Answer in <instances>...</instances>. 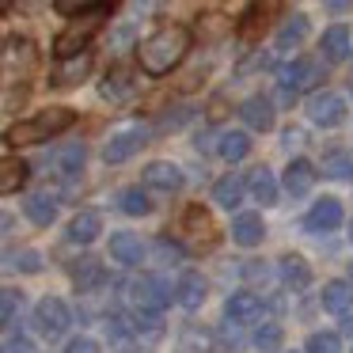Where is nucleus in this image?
<instances>
[{"label": "nucleus", "mask_w": 353, "mask_h": 353, "mask_svg": "<svg viewBox=\"0 0 353 353\" xmlns=\"http://www.w3.org/2000/svg\"><path fill=\"white\" fill-rule=\"evenodd\" d=\"M61 16H77V12H92V8H110L114 0H54Z\"/></svg>", "instance_id": "obj_39"}, {"label": "nucleus", "mask_w": 353, "mask_h": 353, "mask_svg": "<svg viewBox=\"0 0 353 353\" xmlns=\"http://www.w3.org/2000/svg\"><path fill=\"white\" fill-rule=\"evenodd\" d=\"M270 65V54H254V57H247V61H239V77H247V72H254V69H266Z\"/></svg>", "instance_id": "obj_42"}, {"label": "nucleus", "mask_w": 353, "mask_h": 353, "mask_svg": "<svg viewBox=\"0 0 353 353\" xmlns=\"http://www.w3.org/2000/svg\"><path fill=\"white\" fill-rule=\"evenodd\" d=\"M72 122H77V110H69V107H46V110H39L34 118H23V122L8 125V130H4V145H12V148L42 145V141H54L57 133H65Z\"/></svg>", "instance_id": "obj_2"}, {"label": "nucleus", "mask_w": 353, "mask_h": 353, "mask_svg": "<svg viewBox=\"0 0 353 353\" xmlns=\"http://www.w3.org/2000/svg\"><path fill=\"white\" fill-rule=\"evenodd\" d=\"M224 315H228V323H254L262 315V300L254 296V292H232L228 304H224Z\"/></svg>", "instance_id": "obj_18"}, {"label": "nucleus", "mask_w": 353, "mask_h": 353, "mask_svg": "<svg viewBox=\"0 0 353 353\" xmlns=\"http://www.w3.org/2000/svg\"><path fill=\"white\" fill-rule=\"evenodd\" d=\"M323 175H327V179H353V156L350 152L323 156Z\"/></svg>", "instance_id": "obj_35"}, {"label": "nucleus", "mask_w": 353, "mask_h": 353, "mask_svg": "<svg viewBox=\"0 0 353 353\" xmlns=\"http://www.w3.org/2000/svg\"><path fill=\"white\" fill-rule=\"evenodd\" d=\"M323 57H327V61H345V57H350V31H345L342 23L338 27H330V31H323Z\"/></svg>", "instance_id": "obj_30"}, {"label": "nucleus", "mask_w": 353, "mask_h": 353, "mask_svg": "<svg viewBox=\"0 0 353 353\" xmlns=\"http://www.w3.org/2000/svg\"><path fill=\"white\" fill-rule=\"evenodd\" d=\"M323 312L330 315H345L353 307V285L350 281H327L323 285Z\"/></svg>", "instance_id": "obj_24"}, {"label": "nucleus", "mask_w": 353, "mask_h": 353, "mask_svg": "<svg viewBox=\"0 0 353 353\" xmlns=\"http://www.w3.org/2000/svg\"><path fill=\"white\" fill-rule=\"evenodd\" d=\"M99 95L107 103H114V107H122V103H130L133 95H137V77L118 65V69H110L107 77L99 80Z\"/></svg>", "instance_id": "obj_11"}, {"label": "nucleus", "mask_w": 353, "mask_h": 353, "mask_svg": "<svg viewBox=\"0 0 353 353\" xmlns=\"http://www.w3.org/2000/svg\"><path fill=\"white\" fill-rule=\"evenodd\" d=\"M0 353H34V345H31V338H23V334H19V338H12V342L4 345Z\"/></svg>", "instance_id": "obj_43"}, {"label": "nucleus", "mask_w": 353, "mask_h": 353, "mask_svg": "<svg viewBox=\"0 0 353 353\" xmlns=\"http://www.w3.org/2000/svg\"><path fill=\"white\" fill-rule=\"evenodd\" d=\"M186 54H190V31L179 27V23H168V27H160V31H152L137 46V65L148 77H168L171 69L183 65Z\"/></svg>", "instance_id": "obj_1"}, {"label": "nucleus", "mask_w": 353, "mask_h": 353, "mask_svg": "<svg viewBox=\"0 0 353 353\" xmlns=\"http://www.w3.org/2000/svg\"><path fill=\"white\" fill-rule=\"evenodd\" d=\"M243 194H247V183L239 175H224V179H216V186H213V201L221 209H239L243 205Z\"/></svg>", "instance_id": "obj_27"}, {"label": "nucleus", "mask_w": 353, "mask_h": 353, "mask_svg": "<svg viewBox=\"0 0 353 353\" xmlns=\"http://www.w3.org/2000/svg\"><path fill=\"white\" fill-rule=\"evenodd\" d=\"M23 213L31 224H39V228H50V224L57 221V201L50 198V194H31V198L23 201Z\"/></svg>", "instance_id": "obj_28"}, {"label": "nucleus", "mask_w": 353, "mask_h": 353, "mask_svg": "<svg viewBox=\"0 0 353 353\" xmlns=\"http://www.w3.org/2000/svg\"><path fill=\"white\" fill-rule=\"evenodd\" d=\"M239 118L247 122V130H274V103L266 99V95H251V99H243V107H239Z\"/></svg>", "instance_id": "obj_16"}, {"label": "nucleus", "mask_w": 353, "mask_h": 353, "mask_svg": "<svg viewBox=\"0 0 353 353\" xmlns=\"http://www.w3.org/2000/svg\"><path fill=\"white\" fill-rule=\"evenodd\" d=\"M69 323H72V312L61 296H42L39 300V307H34V327H39L42 338H50V342L65 338Z\"/></svg>", "instance_id": "obj_6"}, {"label": "nucleus", "mask_w": 353, "mask_h": 353, "mask_svg": "<svg viewBox=\"0 0 353 353\" xmlns=\"http://www.w3.org/2000/svg\"><path fill=\"white\" fill-rule=\"evenodd\" d=\"M186 118H190V110H175V114H163V118H160V130H175V125H183Z\"/></svg>", "instance_id": "obj_46"}, {"label": "nucleus", "mask_w": 353, "mask_h": 353, "mask_svg": "<svg viewBox=\"0 0 353 353\" xmlns=\"http://www.w3.org/2000/svg\"><path fill=\"white\" fill-rule=\"evenodd\" d=\"M103 232V216L92 213V209H84V213H77L69 221V239L72 243H92V239H99Z\"/></svg>", "instance_id": "obj_29"}, {"label": "nucleus", "mask_w": 353, "mask_h": 353, "mask_svg": "<svg viewBox=\"0 0 353 353\" xmlns=\"http://www.w3.org/2000/svg\"><path fill=\"white\" fill-rule=\"evenodd\" d=\"M277 274H281L285 289H292V292H304L307 285H312V266H307L300 254H285V259L277 262Z\"/></svg>", "instance_id": "obj_20"}, {"label": "nucleus", "mask_w": 353, "mask_h": 353, "mask_svg": "<svg viewBox=\"0 0 353 353\" xmlns=\"http://www.w3.org/2000/svg\"><path fill=\"white\" fill-rule=\"evenodd\" d=\"M107 12H110V8L77 12V16H72V23L54 39V54H57V57H72V54H80V50H88V46H92V39L99 34V27H103V19H107Z\"/></svg>", "instance_id": "obj_4"}, {"label": "nucleus", "mask_w": 353, "mask_h": 353, "mask_svg": "<svg viewBox=\"0 0 353 353\" xmlns=\"http://www.w3.org/2000/svg\"><path fill=\"white\" fill-rule=\"evenodd\" d=\"M148 137H152V130H148L145 122L122 125V130H114V133H110V141L103 145V160H107V163H125L130 156H137L141 148L148 145Z\"/></svg>", "instance_id": "obj_5"}, {"label": "nucleus", "mask_w": 353, "mask_h": 353, "mask_svg": "<svg viewBox=\"0 0 353 353\" xmlns=\"http://www.w3.org/2000/svg\"><path fill=\"white\" fill-rule=\"evenodd\" d=\"M156 251H160L163 259H183V247L171 243V239H156Z\"/></svg>", "instance_id": "obj_45"}, {"label": "nucleus", "mask_w": 353, "mask_h": 353, "mask_svg": "<svg viewBox=\"0 0 353 353\" xmlns=\"http://www.w3.org/2000/svg\"><path fill=\"white\" fill-rule=\"evenodd\" d=\"M65 353H99V345H95L92 338H72Z\"/></svg>", "instance_id": "obj_44"}, {"label": "nucleus", "mask_w": 353, "mask_h": 353, "mask_svg": "<svg viewBox=\"0 0 353 353\" xmlns=\"http://www.w3.org/2000/svg\"><path fill=\"white\" fill-rule=\"evenodd\" d=\"M103 281H107V270L99 266V259H77L72 262V285H77L80 292L99 289Z\"/></svg>", "instance_id": "obj_26"}, {"label": "nucleus", "mask_w": 353, "mask_h": 353, "mask_svg": "<svg viewBox=\"0 0 353 353\" xmlns=\"http://www.w3.org/2000/svg\"><path fill=\"white\" fill-rule=\"evenodd\" d=\"M307 31H312V23H307V16H304V12L289 16V19L281 23V31H277V50H281V54H292L296 46H304Z\"/></svg>", "instance_id": "obj_22"}, {"label": "nucleus", "mask_w": 353, "mask_h": 353, "mask_svg": "<svg viewBox=\"0 0 353 353\" xmlns=\"http://www.w3.org/2000/svg\"><path fill=\"white\" fill-rule=\"evenodd\" d=\"M183 236H186V243H190L194 251H209V247L216 243V224H213V216H209L205 205H186Z\"/></svg>", "instance_id": "obj_7"}, {"label": "nucleus", "mask_w": 353, "mask_h": 353, "mask_svg": "<svg viewBox=\"0 0 353 353\" xmlns=\"http://www.w3.org/2000/svg\"><path fill=\"white\" fill-rule=\"evenodd\" d=\"M315 175H319V171H315L307 160H292L289 168H285V190H289L292 198H304V194H312Z\"/></svg>", "instance_id": "obj_21"}, {"label": "nucleus", "mask_w": 353, "mask_h": 353, "mask_svg": "<svg viewBox=\"0 0 353 353\" xmlns=\"http://www.w3.org/2000/svg\"><path fill=\"white\" fill-rule=\"evenodd\" d=\"M205 296H209L205 277H201L198 270H186V274L179 277V285H175V300L186 307V312H198V307L205 304Z\"/></svg>", "instance_id": "obj_15"}, {"label": "nucleus", "mask_w": 353, "mask_h": 353, "mask_svg": "<svg viewBox=\"0 0 353 353\" xmlns=\"http://www.w3.org/2000/svg\"><path fill=\"white\" fill-rule=\"evenodd\" d=\"M118 209H122L125 216H148L152 213V201H148V194L141 190V186H125V190L118 194Z\"/></svg>", "instance_id": "obj_33"}, {"label": "nucleus", "mask_w": 353, "mask_h": 353, "mask_svg": "<svg viewBox=\"0 0 353 353\" xmlns=\"http://www.w3.org/2000/svg\"><path fill=\"white\" fill-rule=\"evenodd\" d=\"M130 300L133 307H148V312H163L171 300L168 285L160 281V277H137V281H130Z\"/></svg>", "instance_id": "obj_9"}, {"label": "nucleus", "mask_w": 353, "mask_h": 353, "mask_svg": "<svg viewBox=\"0 0 353 353\" xmlns=\"http://www.w3.org/2000/svg\"><path fill=\"white\" fill-rule=\"evenodd\" d=\"M350 285H353V262H350Z\"/></svg>", "instance_id": "obj_50"}, {"label": "nucleus", "mask_w": 353, "mask_h": 353, "mask_svg": "<svg viewBox=\"0 0 353 353\" xmlns=\"http://www.w3.org/2000/svg\"><path fill=\"white\" fill-rule=\"evenodd\" d=\"M304 353H342V342H338L334 330H315V334L307 338Z\"/></svg>", "instance_id": "obj_36"}, {"label": "nucleus", "mask_w": 353, "mask_h": 353, "mask_svg": "<svg viewBox=\"0 0 353 353\" xmlns=\"http://www.w3.org/2000/svg\"><path fill=\"white\" fill-rule=\"evenodd\" d=\"M281 327H277V323H262L259 327V334H254V345H259L262 353H277L281 350Z\"/></svg>", "instance_id": "obj_37"}, {"label": "nucleus", "mask_w": 353, "mask_h": 353, "mask_svg": "<svg viewBox=\"0 0 353 353\" xmlns=\"http://www.w3.org/2000/svg\"><path fill=\"white\" fill-rule=\"evenodd\" d=\"M84 160H88V148L80 145H65L61 152L54 156V163H57V175H65V179H72V175H80L84 171Z\"/></svg>", "instance_id": "obj_32"}, {"label": "nucleus", "mask_w": 353, "mask_h": 353, "mask_svg": "<svg viewBox=\"0 0 353 353\" xmlns=\"http://www.w3.org/2000/svg\"><path fill=\"white\" fill-rule=\"evenodd\" d=\"M8 262H12V270H19V274H39L42 270V254L39 251H16Z\"/></svg>", "instance_id": "obj_40"}, {"label": "nucleus", "mask_w": 353, "mask_h": 353, "mask_svg": "<svg viewBox=\"0 0 353 353\" xmlns=\"http://www.w3.org/2000/svg\"><path fill=\"white\" fill-rule=\"evenodd\" d=\"M175 353H213V334H209L205 327H183V334H179V345Z\"/></svg>", "instance_id": "obj_31"}, {"label": "nucleus", "mask_w": 353, "mask_h": 353, "mask_svg": "<svg viewBox=\"0 0 353 353\" xmlns=\"http://www.w3.org/2000/svg\"><path fill=\"white\" fill-rule=\"evenodd\" d=\"M130 42H133V23H122L114 34H110V50H114V54H122Z\"/></svg>", "instance_id": "obj_41"}, {"label": "nucleus", "mask_w": 353, "mask_h": 353, "mask_svg": "<svg viewBox=\"0 0 353 353\" xmlns=\"http://www.w3.org/2000/svg\"><path fill=\"white\" fill-rule=\"evenodd\" d=\"M315 77H319V69H315V61H307V57H296V61L277 69V84H281L285 95H296V92H304V88H312Z\"/></svg>", "instance_id": "obj_10"}, {"label": "nucleus", "mask_w": 353, "mask_h": 353, "mask_svg": "<svg viewBox=\"0 0 353 353\" xmlns=\"http://www.w3.org/2000/svg\"><path fill=\"white\" fill-rule=\"evenodd\" d=\"M39 69V50L31 39L23 34H12L4 46H0V88H19L34 77Z\"/></svg>", "instance_id": "obj_3"}, {"label": "nucleus", "mask_w": 353, "mask_h": 353, "mask_svg": "<svg viewBox=\"0 0 353 353\" xmlns=\"http://www.w3.org/2000/svg\"><path fill=\"white\" fill-rule=\"evenodd\" d=\"M110 259L133 270V266H141V259H145V243H141L133 232H114V236H110Z\"/></svg>", "instance_id": "obj_17"}, {"label": "nucleus", "mask_w": 353, "mask_h": 353, "mask_svg": "<svg viewBox=\"0 0 353 353\" xmlns=\"http://www.w3.org/2000/svg\"><path fill=\"white\" fill-rule=\"evenodd\" d=\"M12 224H16V221H12V213H0V236H8Z\"/></svg>", "instance_id": "obj_47"}, {"label": "nucleus", "mask_w": 353, "mask_h": 353, "mask_svg": "<svg viewBox=\"0 0 353 353\" xmlns=\"http://www.w3.org/2000/svg\"><path fill=\"white\" fill-rule=\"evenodd\" d=\"M350 239H353V221H350Z\"/></svg>", "instance_id": "obj_51"}, {"label": "nucleus", "mask_w": 353, "mask_h": 353, "mask_svg": "<svg viewBox=\"0 0 353 353\" xmlns=\"http://www.w3.org/2000/svg\"><path fill=\"white\" fill-rule=\"evenodd\" d=\"M186 183V175L175 168L171 160H152L145 168V186H152V190H163V194H179Z\"/></svg>", "instance_id": "obj_13"}, {"label": "nucleus", "mask_w": 353, "mask_h": 353, "mask_svg": "<svg viewBox=\"0 0 353 353\" xmlns=\"http://www.w3.org/2000/svg\"><path fill=\"white\" fill-rule=\"evenodd\" d=\"M19 304H23V296H19L16 289H0V327H8V323L16 319Z\"/></svg>", "instance_id": "obj_38"}, {"label": "nucleus", "mask_w": 353, "mask_h": 353, "mask_svg": "<svg viewBox=\"0 0 353 353\" xmlns=\"http://www.w3.org/2000/svg\"><path fill=\"white\" fill-rule=\"evenodd\" d=\"M27 175H31V168H27L19 156H0V194H16L23 190Z\"/></svg>", "instance_id": "obj_25"}, {"label": "nucleus", "mask_w": 353, "mask_h": 353, "mask_svg": "<svg viewBox=\"0 0 353 353\" xmlns=\"http://www.w3.org/2000/svg\"><path fill=\"white\" fill-rule=\"evenodd\" d=\"M216 152H221L228 163H236V160H243V156L251 152V137L239 133V130H232V133H224V137L216 141Z\"/></svg>", "instance_id": "obj_34"}, {"label": "nucleus", "mask_w": 353, "mask_h": 353, "mask_svg": "<svg viewBox=\"0 0 353 353\" xmlns=\"http://www.w3.org/2000/svg\"><path fill=\"white\" fill-rule=\"evenodd\" d=\"M57 69H54V77H50V84L54 88H77L80 80H88V72H92V54L88 50H80V54H72V57H57Z\"/></svg>", "instance_id": "obj_12"}, {"label": "nucleus", "mask_w": 353, "mask_h": 353, "mask_svg": "<svg viewBox=\"0 0 353 353\" xmlns=\"http://www.w3.org/2000/svg\"><path fill=\"white\" fill-rule=\"evenodd\" d=\"M243 183H247V190H251V198L259 201V205H277V179L270 168H254Z\"/></svg>", "instance_id": "obj_23"}, {"label": "nucleus", "mask_w": 353, "mask_h": 353, "mask_svg": "<svg viewBox=\"0 0 353 353\" xmlns=\"http://www.w3.org/2000/svg\"><path fill=\"white\" fill-rule=\"evenodd\" d=\"M330 12H342V8H350V0H323Z\"/></svg>", "instance_id": "obj_48"}, {"label": "nucleus", "mask_w": 353, "mask_h": 353, "mask_svg": "<svg viewBox=\"0 0 353 353\" xmlns=\"http://www.w3.org/2000/svg\"><path fill=\"white\" fill-rule=\"evenodd\" d=\"M307 118L315 125H323V130H330V125H338L345 118V99L338 92H315L307 99Z\"/></svg>", "instance_id": "obj_8"}, {"label": "nucleus", "mask_w": 353, "mask_h": 353, "mask_svg": "<svg viewBox=\"0 0 353 353\" xmlns=\"http://www.w3.org/2000/svg\"><path fill=\"white\" fill-rule=\"evenodd\" d=\"M232 239L239 247H259L266 239V224H262V213H239L232 221Z\"/></svg>", "instance_id": "obj_19"}, {"label": "nucleus", "mask_w": 353, "mask_h": 353, "mask_svg": "<svg viewBox=\"0 0 353 353\" xmlns=\"http://www.w3.org/2000/svg\"><path fill=\"white\" fill-rule=\"evenodd\" d=\"M342 221H345L342 201H338V198H319V201L312 205V213L304 216V228H307V232H334Z\"/></svg>", "instance_id": "obj_14"}, {"label": "nucleus", "mask_w": 353, "mask_h": 353, "mask_svg": "<svg viewBox=\"0 0 353 353\" xmlns=\"http://www.w3.org/2000/svg\"><path fill=\"white\" fill-rule=\"evenodd\" d=\"M12 8V0H0V12H8Z\"/></svg>", "instance_id": "obj_49"}]
</instances>
